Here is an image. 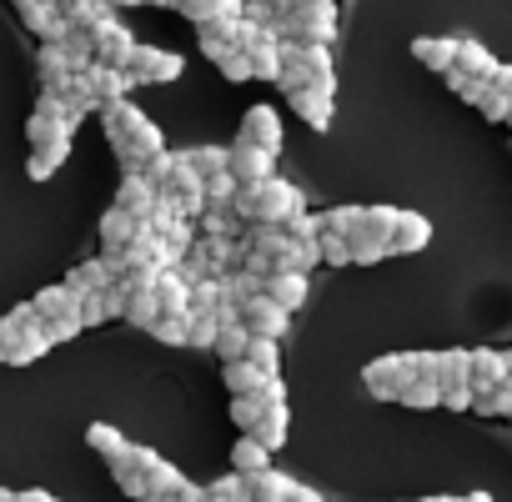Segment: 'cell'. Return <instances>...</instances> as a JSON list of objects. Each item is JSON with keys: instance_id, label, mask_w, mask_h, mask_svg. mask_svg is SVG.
<instances>
[{"instance_id": "obj_53", "label": "cell", "mask_w": 512, "mask_h": 502, "mask_svg": "<svg viewBox=\"0 0 512 502\" xmlns=\"http://www.w3.org/2000/svg\"><path fill=\"white\" fill-rule=\"evenodd\" d=\"M16 502H56V497L41 492V487H26V492H16Z\"/></svg>"}, {"instance_id": "obj_12", "label": "cell", "mask_w": 512, "mask_h": 502, "mask_svg": "<svg viewBox=\"0 0 512 502\" xmlns=\"http://www.w3.org/2000/svg\"><path fill=\"white\" fill-rule=\"evenodd\" d=\"M116 282H121V272H116L111 257H91V262L71 267V277H66V287L81 292V297H101V292H111Z\"/></svg>"}, {"instance_id": "obj_5", "label": "cell", "mask_w": 512, "mask_h": 502, "mask_svg": "<svg viewBox=\"0 0 512 502\" xmlns=\"http://www.w3.org/2000/svg\"><path fill=\"white\" fill-rule=\"evenodd\" d=\"M186 71V61L176 56V51H161V46H136V56H131V66H126V76L136 81V86H166V81H176Z\"/></svg>"}, {"instance_id": "obj_30", "label": "cell", "mask_w": 512, "mask_h": 502, "mask_svg": "<svg viewBox=\"0 0 512 502\" xmlns=\"http://www.w3.org/2000/svg\"><path fill=\"white\" fill-rule=\"evenodd\" d=\"M221 382L231 387V397H256L267 387V372H256L251 362H221Z\"/></svg>"}, {"instance_id": "obj_47", "label": "cell", "mask_w": 512, "mask_h": 502, "mask_svg": "<svg viewBox=\"0 0 512 502\" xmlns=\"http://www.w3.org/2000/svg\"><path fill=\"white\" fill-rule=\"evenodd\" d=\"M81 327H86L81 317H66V322H46V337H51V347H61V342H71V337H76Z\"/></svg>"}, {"instance_id": "obj_22", "label": "cell", "mask_w": 512, "mask_h": 502, "mask_svg": "<svg viewBox=\"0 0 512 502\" xmlns=\"http://www.w3.org/2000/svg\"><path fill=\"white\" fill-rule=\"evenodd\" d=\"M86 76V86H91V96L101 101V106H111V101H126V91L136 86L126 71H116V66H91V71H81Z\"/></svg>"}, {"instance_id": "obj_59", "label": "cell", "mask_w": 512, "mask_h": 502, "mask_svg": "<svg viewBox=\"0 0 512 502\" xmlns=\"http://www.w3.org/2000/svg\"><path fill=\"white\" fill-rule=\"evenodd\" d=\"M0 497H6V487H0Z\"/></svg>"}, {"instance_id": "obj_9", "label": "cell", "mask_w": 512, "mask_h": 502, "mask_svg": "<svg viewBox=\"0 0 512 502\" xmlns=\"http://www.w3.org/2000/svg\"><path fill=\"white\" fill-rule=\"evenodd\" d=\"M287 307H277L267 292L262 297H251V302H241V327L251 332V337H277L282 342V332H287Z\"/></svg>"}, {"instance_id": "obj_31", "label": "cell", "mask_w": 512, "mask_h": 502, "mask_svg": "<svg viewBox=\"0 0 512 502\" xmlns=\"http://www.w3.org/2000/svg\"><path fill=\"white\" fill-rule=\"evenodd\" d=\"M186 161L196 166L201 181H211V176H226L231 171V146H191Z\"/></svg>"}, {"instance_id": "obj_29", "label": "cell", "mask_w": 512, "mask_h": 502, "mask_svg": "<svg viewBox=\"0 0 512 502\" xmlns=\"http://www.w3.org/2000/svg\"><path fill=\"white\" fill-rule=\"evenodd\" d=\"M156 302H161V312H191V282L176 267L161 272L156 277Z\"/></svg>"}, {"instance_id": "obj_3", "label": "cell", "mask_w": 512, "mask_h": 502, "mask_svg": "<svg viewBox=\"0 0 512 502\" xmlns=\"http://www.w3.org/2000/svg\"><path fill=\"white\" fill-rule=\"evenodd\" d=\"M337 36V0H297L282 16V41H317L327 46Z\"/></svg>"}, {"instance_id": "obj_7", "label": "cell", "mask_w": 512, "mask_h": 502, "mask_svg": "<svg viewBox=\"0 0 512 502\" xmlns=\"http://www.w3.org/2000/svg\"><path fill=\"white\" fill-rule=\"evenodd\" d=\"M46 352H51V337H46V327L16 332V327H6V322H0V367H31V362H41Z\"/></svg>"}, {"instance_id": "obj_39", "label": "cell", "mask_w": 512, "mask_h": 502, "mask_svg": "<svg viewBox=\"0 0 512 502\" xmlns=\"http://www.w3.org/2000/svg\"><path fill=\"white\" fill-rule=\"evenodd\" d=\"M477 111L487 116V121H512V96H502L492 81L482 86V96H477Z\"/></svg>"}, {"instance_id": "obj_38", "label": "cell", "mask_w": 512, "mask_h": 502, "mask_svg": "<svg viewBox=\"0 0 512 502\" xmlns=\"http://www.w3.org/2000/svg\"><path fill=\"white\" fill-rule=\"evenodd\" d=\"M442 397H447V387H442V382H432V377H412V387L402 392V402H407V407H437Z\"/></svg>"}, {"instance_id": "obj_40", "label": "cell", "mask_w": 512, "mask_h": 502, "mask_svg": "<svg viewBox=\"0 0 512 502\" xmlns=\"http://www.w3.org/2000/svg\"><path fill=\"white\" fill-rule=\"evenodd\" d=\"M262 412H267L262 397H231V422H236L241 432H251L256 422H262Z\"/></svg>"}, {"instance_id": "obj_57", "label": "cell", "mask_w": 512, "mask_h": 502, "mask_svg": "<svg viewBox=\"0 0 512 502\" xmlns=\"http://www.w3.org/2000/svg\"><path fill=\"white\" fill-rule=\"evenodd\" d=\"M422 502H457V497H422Z\"/></svg>"}, {"instance_id": "obj_16", "label": "cell", "mask_w": 512, "mask_h": 502, "mask_svg": "<svg viewBox=\"0 0 512 502\" xmlns=\"http://www.w3.org/2000/svg\"><path fill=\"white\" fill-rule=\"evenodd\" d=\"M287 106L312 126V131H327L332 126V91L322 86H302V91H287Z\"/></svg>"}, {"instance_id": "obj_56", "label": "cell", "mask_w": 512, "mask_h": 502, "mask_svg": "<svg viewBox=\"0 0 512 502\" xmlns=\"http://www.w3.org/2000/svg\"><path fill=\"white\" fill-rule=\"evenodd\" d=\"M111 6H161V0H111Z\"/></svg>"}, {"instance_id": "obj_25", "label": "cell", "mask_w": 512, "mask_h": 502, "mask_svg": "<svg viewBox=\"0 0 512 502\" xmlns=\"http://www.w3.org/2000/svg\"><path fill=\"white\" fill-rule=\"evenodd\" d=\"M246 0H181V16L196 21V26H216V21H231L241 16Z\"/></svg>"}, {"instance_id": "obj_55", "label": "cell", "mask_w": 512, "mask_h": 502, "mask_svg": "<svg viewBox=\"0 0 512 502\" xmlns=\"http://www.w3.org/2000/svg\"><path fill=\"white\" fill-rule=\"evenodd\" d=\"M141 502H176V497H171V492H146Z\"/></svg>"}, {"instance_id": "obj_41", "label": "cell", "mask_w": 512, "mask_h": 502, "mask_svg": "<svg viewBox=\"0 0 512 502\" xmlns=\"http://www.w3.org/2000/svg\"><path fill=\"white\" fill-rule=\"evenodd\" d=\"M221 337V317L216 312H191V347H216Z\"/></svg>"}, {"instance_id": "obj_21", "label": "cell", "mask_w": 512, "mask_h": 502, "mask_svg": "<svg viewBox=\"0 0 512 502\" xmlns=\"http://www.w3.org/2000/svg\"><path fill=\"white\" fill-rule=\"evenodd\" d=\"M497 56L482 46V41H472V36H457V71H467L472 81H492L497 76Z\"/></svg>"}, {"instance_id": "obj_26", "label": "cell", "mask_w": 512, "mask_h": 502, "mask_svg": "<svg viewBox=\"0 0 512 502\" xmlns=\"http://www.w3.org/2000/svg\"><path fill=\"white\" fill-rule=\"evenodd\" d=\"M86 442H91V447H96V452H101L111 467H116V462H126V457H131V447H136V442H126V437H121L111 422H91V427H86Z\"/></svg>"}, {"instance_id": "obj_4", "label": "cell", "mask_w": 512, "mask_h": 502, "mask_svg": "<svg viewBox=\"0 0 512 502\" xmlns=\"http://www.w3.org/2000/svg\"><path fill=\"white\" fill-rule=\"evenodd\" d=\"M412 352L407 357H377V362H367L362 367V387L372 392V397H382V402H402V392L412 387Z\"/></svg>"}, {"instance_id": "obj_48", "label": "cell", "mask_w": 512, "mask_h": 502, "mask_svg": "<svg viewBox=\"0 0 512 502\" xmlns=\"http://www.w3.org/2000/svg\"><path fill=\"white\" fill-rule=\"evenodd\" d=\"M81 317H86V327H101V322H111V312H106V297H86V302H81Z\"/></svg>"}, {"instance_id": "obj_43", "label": "cell", "mask_w": 512, "mask_h": 502, "mask_svg": "<svg viewBox=\"0 0 512 502\" xmlns=\"http://www.w3.org/2000/svg\"><path fill=\"white\" fill-rule=\"evenodd\" d=\"M181 487H186V477H181L166 457H156V462H151V492H171V497H176Z\"/></svg>"}, {"instance_id": "obj_50", "label": "cell", "mask_w": 512, "mask_h": 502, "mask_svg": "<svg viewBox=\"0 0 512 502\" xmlns=\"http://www.w3.org/2000/svg\"><path fill=\"white\" fill-rule=\"evenodd\" d=\"M176 502H206V487H196V482H186V487L176 492Z\"/></svg>"}, {"instance_id": "obj_23", "label": "cell", "mask_w": 512, "mask_h": 502, "mask_svg": "<svg viewBox=\"0 0 512 502\" xmlns=\"http://www.w3.org/2000/svg\"><path fill=\"white\" fill-rule=\"evenodd\" d=\"M392 226H397V206H367L352 241H372V246H387L392 251Z\"/></svg>"}, {"instance_id": "obj_45", "label": "cell", "mask_w": 512, "mask_h": 502, "mask_svg": "<svg viewBox=\"0 0 512 502\" xmlns=\"http://www.w3.org/2000/svg\"><path fill=\"white\" fill-rule=\"evenodd\" d=\"M201 226H206V236H231L236 231V211L231 206H206Z\"/></svg>"}, {"instance_id": "obj_20", "label": "cell", "mask_w": 512, "mask_h": 502, "mask_svg": "<svg viewBox=\"0 0 512 502\" xmlns=\"http://www.w3.org/2000/svg\"><path fill=\"white\" fill-rule=\"evenodd\" d=\"M231 467H236L241 477H262V472H272V447L256 442L251 432H241V437L231 442Z\"/></svg>"}, {"instance_id": "obj_33", "label": "cell", "mask_w": 512, "mask_h": 502, "mask_svg": "<svg viewBox=\"0 0 512 502\" xmlns=\"http://www.w3.org/2000/svg\"><path fill=\"white\" fill-rule=\"evenodd\" d=\"M126 322H131V327H141V332H151V327L161 322L156 287H151V292H131V297H126Z\"/></svg>"}, {"instance_id": "obj_44", "label": "cell", "mask_w": 512, "mask_h": 502, "mask_svg": "<svg viewBox=\"0 0 512 502\" xmlns=\"http://www.w3.org/2000/svg\"><path fill=\"white\" fill-rule=\"evenodd\" d=\"M322 262L327 267H352V236H322Z\"/></svg>"}, {"instance_id": "obj_19", "label": "cell", "mask_w": 512, "mask_h": 502, "mask_svg": "<svg viewBox=\"0 0 512 502\" xmlns=\"http://www.w3.org/2000/svg\"><path fill=\"white\" fill-rule=\"evenodd\" d=\"M81 292H71L66 282H56V287H46V292H36V312H41V322H66V317H81ZM86 322V317H81Z\"/></svg>"}, {"instance_id": "obj_13", "label": "cell", "mask_w": 512, "mask_h": 502, "mask_svg": "<svg viewBox=\"0 0 512 502\" xmlns=\"http://www.w3.org/2000/svg\"><path fill=\"white\" fill-rule=\"evenodd\" d=\"M36 71H41V91H56V96H61V91L71 86V76H76V66H71V56H66L61 41H41Z\"/></svg>"}, {"instance_id": "obj_34", "label": "cell", "mask_w": 512, "mask_h": 502, "mask_svg": "<svg viewBox=\"0 0 512 502\" xmlns=\"http://www.w3.org/2000/svg\"><path fill=\"white\" fill-rule=\"evenodd\" d=\"M156 342L166 347H191V312H161V322L151 327Z\"/></svg>"}, {"instance_id": "obj_2", "label": "cell", "mask_w": 512, "mask_h": 502, "mask_svg": "<svg viewBox=\"0 0 512 502\" xmlns=\"http://www.w3.org/2000/svg\"><path fill=\"white\" fill-rule=\"evenodd\" d=\"M307 201L292 181L272 176L267 186H256V191H241L236 196V216L251 221V226H292V216H302Z\"/></svg>"}, {"instance_id": "obj_1", "label": "cell", "mask_w": 512, "mask_h": 502, "mask_svg": "<svg viewBox=\"0 0 512 502\" xmlns=\"http://www.w3.org/2000/svg\"><path fill=\"white\" fill-rule=\"evenodd\" d=\"M96 116H101V131H106V141H111V151H116V161H121L126 176H146V166L166 151L156 121H151L141 106L111 101V106H101Z\"/></svg>"}, {"instance_id": "obj_58", "label": "cell", "mask_w": 512, "mask_h": 502, "mask_svg": "<svg viewBox=\"0 0 512 502\" xmlns=\"http://www.w3.org/2000/svg\"><path fill=\"white\" fill-rule=\"evenodd\" d=\"M0 502H16V492H6V497H0Z\"/></svg>"}, {"instance_id": "obj_17", "label": "cell", "mask_w": 512, "mask_h": 502, "mask_svg": "<svg viewBox=\"0 0 512 502\" xmlns=\"http://www.w3.org/2000/svg\"><path fill=\"white\" fill-rule=\"evenodd\" d=\"M432 241V221L422 211H397V226H392V257H412Z\"/></svg>"}, {"instance_id": "obj_10", "label": "cell", "mask_w": 512, "mask_h": 502, "mask_svg": "<svg viewBox=\"0 0 512 502\" xmlns=\"http://www.w3.org/2000/svg\"><path fill=\"white\" fill-rule=\"evenodd\" d=\"M116 206L131 211L141 226H151V216H156V206H161V191L151 186V176H121V186H116Z\"/></svg>"}, {"instance_id": "obj_54", "label": "cell", "mask_w": 512, "mask_h": 502, "mask_svg": "<svg viewBox=\"0 0 512 502\" xmlns=\"http://www.w3.org/2000/svg\"><path fill=\"white\" fill-rule=\"evenodd\" d=\"M457 502H492V492H467V497H457Z\"/></svg>"}, {"instance_id": "obj_37", "label": "cell", "mask_w": 512, "mask_h": 502, "mask_svg": "<svg viewBox=\"0 0 512 502\" xmlns=\"http://www.w3.org/2000/svg\"><path fill=\"white\" fill-rule=\"evenodd\" d=\"M362 211H367V206H332V211H322V221H327V231H332V236H357Z\"/></svg>"}, {"instance_id": "obj_42", "label": "cell", "mask_w": 512, "mask_h": 502, "mask_svg": "<svg viewBox=\"0 0 512 502\" xmlns=\"http://www.w3.org/2000/svg\"><path fill=\"white\" fill-rule=\"evenodd\" d=\"M477 412L482 417H512V382L492 387V392H477Z\"/></svg>"}, {"instance_id": "obj_24", "label": "cell", "mask_w": 512, "mask_h": 502, "mask_svg": "<svg viewBox=\"0 0 512 502\" xmlns=\"http://www.w3.org/2000/svg\"><path fill=\"white\" fill-rule=\"evenodd\" d=\"M267 297L277 307H287V312L307 307V272H277V277H267Z\"/></svg>"}, {"instance_id": "obj_51", "label": "cell", "mask_w": 512, "mask_h": 502, "mask_svg": "<svg viewBox=\"0 0 512 502\" xmlns=\"http://www.w3.org/2000/svg\"><path fill=\"white\" fill-rule=\"evenodd\" d=\"M287 502H322V497H317V492H312L307 482H297V487L287 492Z\"/></svg>"}, {"instance_id": "obj_35", "label": "cell", "mask_w": 512, "mask_h": 502, "mask_svg": "<svg viewBox=\"0 0 512 502\" xmlns=\"http://www.w3.org/2000/svg\"><path fill=\"white\" fill-rule=\"evenodd\" d=\"M241 362H251L256 372L277 377V367H282V342H277V337H251V347H246V357H241Z\"/></svg>"}, {"instance_id": "obj_27", "label": "cell", "mask_w": 512, "mask_h": 502, "mask_svg": "<svg viewBox=\"0 0 512 502\" xmlns=\"http://www.w3.org/2000/svg\"><path fill=\"white\" fill-rule=\"evenodd\" d=\"M287 427H292V412H287V402H267V412H262V422L251 427V437L256 442H267L272 452L287 442Z\"/></svg>"}, {"instance_id": "obj_15", "label": "cell", "mask_w": 512, "mask_h": 502, "mask_svg": "<svg viewBox=\"0 0 512 502\" xmlns=\"http://www.w3.org/2000/svg\"><path fill=\"white\" fill-rule=\"evenodd\" d=\"M507 382H512V357L477 347L472 352V392H492V387H507Z\"/></svg>"}, {"instance_id": "obj_32", "label": "cell", "mask_w": 512, "mask_h": 502, "mask_svg": "<svg viewBox=\"0 0 512 502\" xmlns=\"http://www.w3.org/2000/svg\"><path fill=\"white\" fill-rule=\"evenodd\" d=\"M437 377H442V387H472V352H462V347L437 352Z\"/></svg>"}, {"instance_id": "obj_49", "label": "cell", "mask_w": 512, "mask_h": 502, "mask_svg": "<svg viewBox=\"0 0 512 502\" xmlns=\"http://www.w3.org/2000/svg\"><path fill=\"white\" fill-rule=\"evenodd\" d=\"M442 407H452V412H467V407H477V392H472V387H447Z\"/></svg>"}, {"instance_id": "obj_8", "label": "cell", "mask_w": 512, "mask_h": 502, "mask_svg": "<svg viewBox=\"0 0 512 502\" xmlns=\"http://www.w3.org/2000/svg\"><path fill=\"white\" fill-rule=\"evenodd\" d=\"M91 41H96V66H116V71H126L131 56H136V36H131L116 16L101 21V26L91 31Z\"/></svg>"}, {"instance_id": "obj_18", "label": "cell", "mask_w": 512, "mask_h": 502, "mask_svg": "<svg viewBox=\"0 0 512 502\" xmlns=\"http://www.w3.org/2000/svg\"><path fill=\"white\" fill-rule=\"evenodd\" d=\"M412 61L437 71V76H447L457 66V36H417L412 41Z\"/></svg>"}, {"instance_id": "obj_6", "label": "cell", "mask_w": 512, "mask_h": 502, "mask_svg": "<svg viewBox=\"0 0 512 502\" xmlns=\"http://www.w3.org/2000/svg\"><path fill=\"white\" fill-rule=\"evenodd\" d=\"M236 141H241V146H251V151L277 156V151H282V116H277V106H251V111L241 116Z\"/></svg>"}, {"instance_id": "obj_11", "label": "cell", "mask_w": 512, "mask_h": 502, "mask_svg": "<svg viewBox=\"0 0 512 502\" xmlns=\"http://www.w3.org/2000/svg\"><path fill=\"white\" fill-rule=\"evenodd\" d=\"M272 161L277 156H267V151H251V146H231V176H236V186L241 191H256V186H267L277 171H272Z\"/></svg>"}, {"instance_id": "obj_28", "label": "cell", "mask_w": 512, "mask_h": 502, "mask_svg": "<svg viewBox=\"0 0 512 502\" xmlns=\"http://www.w3.org/2000/svg\"><path fill=\"white\" fill-rule=\"evenodd\" d=\"M66 156H71V141H51V146H31V161H26V171H31V181H51L61 166H66Z\"/></svg>"}, {"instance_id": "obj_14", "label": "cell", "mask_w": 512, "mask_h": 502, "mask_svg": "<svg viewBox=\"0 0 512 502\" xmlns=\"http://www.w3.org/2000/svg\"><path fill=\"white\" fill-rule=\"evenodd\" d=\"M141 236V221L121 206H111L101 216V257H121V251H131V241Z\"/></svg>"}, {"instance_id": "obj_46", "label": "cell", "mask_w": 512, "mask_h": 502, "mask_svg": "<svg viewBox=\"0 0 512 502\" xmlns=\"http://www.w3.org/2000/svg\"><path fill=\"white\" fill-rule=\"evenodd\" d=\"M221 76H226V81H236V86H241V81H256V76H251V61H246V51L226 56V61H221Z\"/></svg>"}, {"instance_id": "obj_52", "label": "cell", "mask_w": 512, "mask_h": 502, "mask_svg": "<svg viewBox=\"0 0 512 502\" xmlns=\"http://www.w3.org/2000/svg\"><path fill=\"white\" fill-rule=\"evenodd\" d=\"M492 86H497L502 96H512V66H497V76H492Z\"/></svg>"}, {"instance_id": "obj_36", "label": "cell", "mask_w": 512, "mask_h": 502, "mask_svg": "<svg viewBox=\"0 0 512 502\" xmlns=\"http://www.w3.org/2000/svg\"><path fill=\"white\" fill-rule=\"evenodd\" d=\"M246 347H251V332H246L241 322H231V327H221V337H216V347H211V352H216L221 362H241V357H246Z\"/></svg>"}]
</instances>
